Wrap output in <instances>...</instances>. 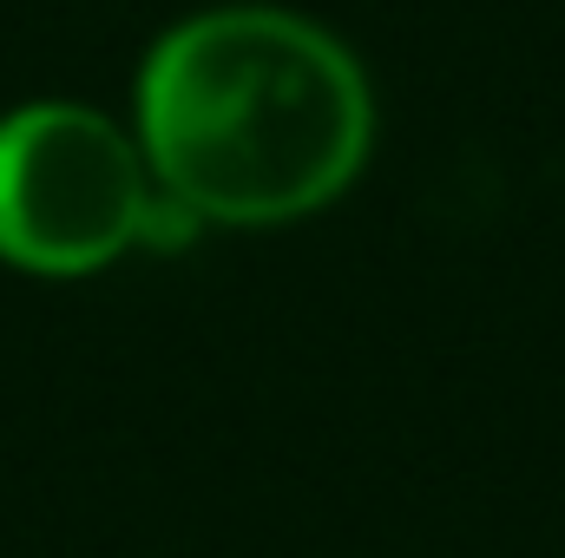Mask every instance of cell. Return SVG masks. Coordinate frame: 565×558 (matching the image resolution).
Wrapping results in <instances>:
<instances>
[{
	"mask_svg": "<svg viewBox=\"0 0 565 558\" xmlns=\"http://www.w3.org/2000/svg\"><path fill=\"white\" fill-rule=\"evenodd\" d=\"M139 132L158 184L217 224L322 211L369 158L355 60L277 7H217L171 26L139 79Z\"/></svg>",
	"mask_w": 565,
	"mask_h": 558,
	"instance_id": "cell-1",
	"label": "cell"
},
{
	"mask_svg": "<svg viewBox=\"0 0 565 558\" xmlns=\"http://www.w3.org/2000/svg\"><path fill=\"white\" fill-rule=\"evenodd\" d=\"M151 224L145 158L93 106H20L0 119V257L33 277H86Z\"/></svg>",
	"mask_w": 565,
	"mask_h": 558,
	"instance_id": "cell-2",
	"label": "cell"
}]
</instances>
